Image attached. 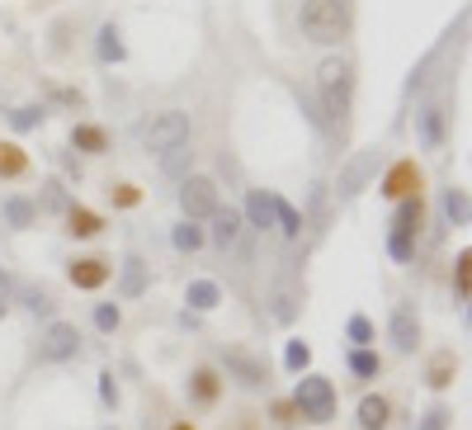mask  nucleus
I'll use <instances>...</instances> for the list:
<instances>
[{
  "instance_id": "1",
  "label": "nucleus",
  "mask_w": 472,
  "mask_h": 430,
  "mask_svg": "<svg viewBox=\"0 0 472 430\" xmlns=\"http://www.w3.org/2000/svg\"><path fill=\"white\" fill-rule=\"evenodd\" d=\"M316 95H322V128H345V109H350V62L326 58L316 66Z\"/></svg>"
},
{
  "instance_id": "2",
  "label": "nucleus",
  "mask_w": 472,
  "mask_h": 430,
  "mask_svg": "<svg viewBox=\"0 0 472 430\" xmlns=\"http://www.w3.org/2000/svg\"><path fill=\"white\" fill-rule=\"evenodd\" d=\"M298 24L312 43H336L345 34V24H350V10H345V0H302Z\"/></svg>"
},
{
  "instance_id": "3",
  "label": "nucleus",
  "mask_w": 472,
  "mask_h": 430,
  "mask_svg": "<svg viewBox=\"0 0 472 430\" xmlns=\"http://www.w3.org/2000/svg\"><path fill=\"white\" fill-rule=\"evenodd\" d=\"M293 407L308 416L312 426L336 421V388H331V379H322V373H302L298 388H293Z\"/></svg>"
},
{
  "instance_id": "4",
  "label": "nucleus",
  "mask_w": 472,
  "mask_h": 430,
  "mask_svg": "<svg viewBox=\"0 0 472 430\" xmlns=\"http://www.w3.org/2000/svg\"><path fill=\"white\" fill-rule=\"evenodd\" d=\"M142 147L165 157V151L175 147H189V114H179V109H165V114L151 119V128L142 133Z\"/></svg>"
},
{
  "instance_id": "5",
  "label": "nucleus",
  "mask_w": 472,
  "mask_h": 430,
  "mask_svg": "<svg viewBox=\"0 0 472 430\" xmlns=\"http://www.w3.org/2000/svg\"><path fill=\"white\" fill-rule=\"evenodd\" d=\"M179 208H185L189 223H199V218H213L217 213V185L208 175H185L179 180Z\"/></svg>"
},
{
  "instance_id": "6",
  "label": "nucleus",
  "mask_w": 472,
  "mask_h": 430,
  "mask_svg": "<svg viewBox=\"0 0 472 430\" xmlns=\"http://www.w3.org/2000/svg\"><path fill=\"white\" fill-rule=\"evenodd\" d=\"M378 147H364V151H354L350 161L340 165V180H336V189H340V199H359V194L369 189V180L378 175Z\"/></svg>"
},
{
  "instance_id": "7",
  "label": "nucleus",
  "mask_w": 472,
  "mask_h": 430,
  "mask_svg": "<svg viewBox=\"0 0 472 430\" xmlns=\"http://www.w3.org/2000/svg\"><path fill=\"white\" fill-rule=\"evenodd\" d=\"M80 355V331L72 322H52L38 341V359L43 365H62V359H76Z\"/></svg>"
},
{
  "instance_id": "8",
  "label": "nucleus",
  "mask_w": 472,
  "mask_h": 430,
  "mask_svg": "<svg viewBox=\"0 0 472 430\" xmlns=\"http://www.w3.org/2000/svg\"><path fill=\"white\" fill-rule=\"evenodd\" d=\"M387 331H392V345L401 355H411L415 345H421V317H415L411 303H397L392 308V322H387Z\"/></svg>"
},
{
  "instance_id": "9",
  "label": "nucleus",
  "mask_w": 472,
  "mask_h": 430,
  "mask_svg": "<svg viewBox=\"0 0 472 430\" xmlns=\"http://www.w3.org/2000/svg\"><path fill=\"white\" fill-rule=\"evenodd\" d=\"M208 237H213V246H222V251H232V246L241 242V213H236V208H217Z\"/></svg>"
},
{
  "instance_id": "10",
  "label": "nucleus",
  "mask_w": 472,
  "mask_h": 430,
  "mask_svg": "<svg viewBox=\"0 0 472 430\" xmlns=\"http://www.w3.org/2000/svg\"><path fill=\"white\" fill-rule=\"evenodd\" d=\"M246 223H251L255 232H270L274 227V194H265V189L246 194Z\"/></svg>"
},
{
  "instance_id": "11",
  "label": "nucleus",
  "mask_w": 472,
  "mask_h": 430,
  "mask_svg": "<svg viewBox=\"0 0 472 430\" xmlns=\"http://www.w3.org/2000/svg\"><path fill=\"white\" fill-rule=\"evenodd\" d=\"M421 194H407V199L397 203V213H392V237H415V227H421Z\"/></svg>"
},
{
  "instance_id": "12",
  "label": "nucleus",
  "mask_w": 472,
  "mask_h": 430,
  "mask_svg": "<svg viewBox=\"0 0 472 430\" xmlns=\"http://www.w3.org/2000/svg\"><path fill=\"white\" fill-rule=\"evenodd\" d=\"M227 369H232L246 388H260V383H265V365H260V359H251L246 350H227Z\"/></svg>"
},
{
  "instance_id": "13",
  "label": "nucleus",
  "mask_w": 472,
  "mask_h": 430,
  "mask_svg": "<svg viewBox=\"0 0 472 430\" xmlns=\"http://www.w3.org/2000/svg\"><path fill=\"white\" fill-rule=\"evenodd\" d=\"M415 128H421V147L425 151H435L444 142V114H439L435 104H425L421 114H415Z\"/></svg>"
},
{
  "instance_id": "14",
  "label": "nucleus",
  "mask_w": 472,
  "mask_h": 430,
  "mask_svg": "<svg viewBox=\"0 0 472 430\" xmlns=\"http://www.w3.org/2000/svg\"><path fill=\"white\" fill-rule=\"evenodd\" d=\"M185 303L194 312H213L217 303H222V288L213 284V280H194L189 288H185Z\"/></svg>"
},
{
  "instance_id": "15",
  "label": "nucleus",
  "mask_w": 472,
  "mask_h": 430,
  "mask_svg": "<svg viewBox=\"0 0 472 430\" xmlns=\"http://www.w3.org/2000/svg\"><path fill=\"white\" fill-rule=\"evenodd\" d=\"M72 284L76 288H100V284H109V265L104 260H72Z\"/></svg>"
},
{
  "instance_id": "16",
  "label": "nucleus",
  "mask_w": 472,
  "mask_h": 430,
  "mask_svg": "<svg viewBox=\"0 0 472 430\" xmlns=\"http://www.w3.org/2000/svg\"><path fill=\"white\" fill-rule=\"evenodd\" d=\"M100 227H104V218L100 213H90V208H66V232L72 237H100Z\"/></svg>"
},
{
  "instance_id": "17",
  "label": "nucleus",
  "mask_w": 472,
  "mask_h": 430,
  "mask_svg": "<svg viewBox=\"0 0 472 430\" xmlns=\"http://www.w3.org/2000/svg\"><path fill=\"white\" fill-rule=\"evenodd\" d=\"M364 430H383L387 421H392V407H387V397H364L359 402V416H354Z\"/></svg>"
},
{
  "instance_id": "18",
  "label": "nucleus",
  "mask_w": 472,
  "mask_h": 430,
  "mask_svg": "<svg viewBox=\"0 0 472 430\" xmlns=\"http://www.w3.org/2000/svg\"><path fill=\"white\" fill-rule=\"evenodd\" d=\"M72 147L100 157V151H109V137H104V128H95V123H76V128H72Z\"/></svg>"
},
{
  "instance_id": "19",
  "label": "nucleus",
  "mask_w": 472,
  "mask_h": 430,
  "mask_svg": "<svg viewBox=\"0 0 472 430\" xmlns=\"http://www.w3.org/2000/svg\"><path fill=\"white\" fill-rule=\"evenodd\" d=\"M274 227H279L284 237H302V213L288 199H279V194H274Z\"/></svg>"
},
{
  "instance_id": "20",
  "label": "nucleus",
  "mask_w": 472,
  "mask_h": 430,
  "mask_svg": "<svg viewBox=\"0 0 472 430\" xmlns=\"http://www.w3.org/2000/svg\"><path fill=\"white\" fill-rule=\"evenodd\" d=\"M189 165H194V151L189 147H175V151H165V157H161V175L165 180H185Z\"/></svg>"
},
{
  "instance_id": "21",
  "label": "nucleus",
  "mask_w": 472,
  "mask_h": 430,
  "mask_svg": "<svg viewBox=\"0 0 472 430\" xmlns=\"http://www.w3.org/2000/svg\"><path fill=\"white\" fill-rule=\"evenodd\" d=\"M444 218H449L453 227H468V194L458 189V185L444 189Z\"/></svg>"
},
{
  "instance_id": "22",
  "label": "nucleus",
  "mask_w": 472,
  "mask_h": 430,
  "mask_svg": "<svg viewBox=\"0 0 472 430\" xmlns=\"http://www.w3.org/2000/svg\"><path fill=\"white\" fill-rule=\"evenodd\" d=\"M123 58H128L123 34L114 29V24H104V29H100V62H123Z\"/></svg>"
},
{
  "instance_id": "23",
  "label": "nucleus",
  "mask_w": 472,
  "mask_h": 430,
  "mask_svg": "<svg viewBox=\"0 0 472 430\" xmlns=\"http://www.w3.org/2000/svg\"><path fill=\"white\" fill-rule=\"evenodd\" d=\"M142 288H147V265H142L137 256H128V260H123V294L137 298Z\"/></svg>"
},
{
  "instance_id": "24",
  "label": "nucleus",
  "mask_w": 472,
  "mask_h": 430,
  "mask_svg": "<svg viewBox=\"0 0 472 430\" xmlns=\"http://www.w3.org/2000/svg\"><path fill=\"white\" fill-rule=\"evenodd\" d=\"M453 373H458V359H453V350L435 355V365H430V388H449V383H453Z\"/></svg>"
},
{
  "instance_id": "25",
  "label": "nucleus",
  "mask_w": 472,
  "mask_h": 430,
  "mask_svg": "<svg viewBox=\"0 0 472 430\" xmlns=\"http://www.w3.org/2000/svg\"><path fill=\"white\" fill-rule=\"evenodd\" d=\"M189 393H194V402H217V373L213 369H199L189 379Z\"/></svg>"
},
{
  "instance_id": "26",
  "label": "nucleus",
  "mask_w": 472,
  "mask_h": 430,
  "mask_svg": "<svg viewBox=\"0 0 472 430\" xmlns=\"http://www.w3.org/2000/svg\"><path fill=\"white\" fill-rule=\"evenodd\" d=\"M29 171V157L15 142H0V175H24Z\"/></svg>"
},
{
  "instance_id": "27",
  "label": "nucleus",
  "mask_w": 472,
  "mask_h": 430,
  "mask_svg": "<svg viewBox=\"0 0 472 430\" xmlns=\"http://www.w3.org/2000/svg\"><path fill=\"white\" fill-rule=\"evenodd\" d=\"M171 242H175V251H199V246H203V227H194L185 218V223L171 232Z\"/></svg>"
},
{
  "instance_id": "28",
  "label": "nucleus",
  "mask_w": 472,
  "mask_h": 430,
  "mask_svg": "<svg viewBox=\"0 0 472 430\" xmlns=\"http://www.w3.org/2000/svg\"><path fill=\"white\" fill-rule=\"evenodd\" d=\"M378 369H383V359L373 350H354L350 355V373H354V379H378Z\"/></svg>"
},
{
  "instance_id": "29",
  "label": "nucleus",
  "mask_w": 472,
  "mask_h": 430,
  "mask_svg": "<svg viewBox=\"0 0 472 430\" xmlns=\"http://www.w3.org/2000/svg\"><path fill=\"white\" fill-rule=\"evenodd\" d=\"M43 119H48L43 104H24V109H15V114H10V128H15V133H29V128H38Z\"/></svg>"
},
{
  "instance_id": "30",
  "label": "nucleus",
  "mask_w": 472,
  "mask_h": 430,
  "mask_svg": "<svg viewBox=\"0 0 472 430\" xmlns=\"http://www.w3.org/2000/svg\"><path fill=\"white\" fill-rule=\"evenodd\" d=\"M5 218H10V227H29L34 223V203L15 194V199H5Z\"/></svg>"
},
{
  "instance_id": "31",
  "label": "nucleus",
  "mask_w": 472,
  "mask_h": 430,
  "mask_svg": "<svg viewBox=\"0 0 472 430\" xmlns=\"http://www.w3.org/2000/svg\"><path fill=\"white\" fill-rule=\"evenodd\" d=\"M284 365L293 369V373H302L312 365V345L308 341H288V350H284Z\"/></svg>"
},
{
  "instance_id": "32",
  "label": "nucleus",
  "mask_w": 472,
  "mask_h": 430,
  "mask_svg": "<svg viewBox=\"0 0 472 430\" xmlns=\"http://www.w3.org/2000/svg\"><path fill=\"white\" fill-rule=\"evenodd\" d=\"M350 341H354V350H369V341H373V322H369V317H350Z\"/></svg>"
},
{
  "instance_id": "33",
  "label": "nucleus",
  "mask_w": 472,
  "mask_h": 430,
  "mask_svg": "<svg viewBox=\"0 0 472 430\" xmlns=\"http://www.w3.org/2000/svg\"><path fill=\"white\" fill-rule=\"evenodd\" d=\"M24 308H29L34 317H48L52 312V298L43 294V288H24Z\"/></svg>"
},
{
  "instance_id": "34",
  "label": "nucleus",
  "mask_w": 472,
  "mask_h": 430,
  "mask_svg": "<svg viewBox=\"0 0 472 430\" xmlns=\"http://www.w3.org/2000/svg\"><path fill=\"white\" fill-rule=\"evenodd\" d=\"M118 322H123V312L114 308V303H100V308H95V326L100 331H118Z\"/></svg>"
},
{
  "instance_id": "35",
  "label": "nucleus",
  "mask_w": 472,
  "mask_h": 430,
  "mask_svg": "<svg viewBox=\"0 0 472 430\" xmlns=\"http://www.w3.org/2000/svg\"><path fill=\"white\" fill-rule=\"evenodd\" d=\"M43 208H48V213H62V208H66V194H62L57 180H48V185H43Z\"/></svg>"
},
{
  "instance_id": "36",
  "label": "nucleus",
  "mask_w": 472,
  "mask_h": 430,
  "mask_svg": "<svg viewBox=\"0 0 472 430\" xmlns=\"http://www.w3.org/2000/svg\"><path fill=\"white\" fill-rule=\"evenodd\" d=\"M421 430H449V407H430L421 416Z\"/></svg>"
},
{
  "instance_id": "37",
  "label": "nucleus",
  "mask_w": 472,
  "mask_h": 430,
  "mask_svg": "<svg viewBox=\"0 0 472 430\" xmlns=\"http://www.w3.org/2000/svg\"><path fill=\"white\" fill-rule=\"evenodd\" d=\"M293 312H298L293 294H279V298H274V322H293Z\"/></svg>"
},
{
  "instance_id": "38",
  "label": "nucleus",
  "mask_w": 472,
  "mask_h": 430,
  "mask_svg": "<svg viewBox=\"0 0 472 430\" xmlns=\"http://www.w3.org/2000/svg\"><path fill=\"white\" fill-rule=\"evenodd\" d=\"M407 180H411V165H397V175L387 180V194H392V199H401V194H407Z\"/></svg>"
},
{
  "instance_id": "39",
  "label": "nucleus",
  "mask_w": 472,
  "mask_h": 430,
  "mask_svg": "<svg viewBox=\"0 0 472 430\" xmlns=\"http://www.w3.org/2000/svg\"><path fill=\"white\" fill-rule=\"evenodd\" d=\"M100 397H104V407H118V383H114V373H100Z\"/></svg>"
},
{
  "instance_id": "40",
  "label": "nucleus",
  "mask_w": 472,
  "mask_h": 430,
  "mask_svg": "<svg viewBox=\"0 0 472 430\" xmlns=\"http://www.w3.org/2000/svg\"><path fill=\"white\" fill-rule=\"evenodd\" d=\"M109 194H114V203H118V208H133L137 199H142V194H137L133 185H118V189H109Z\"/></svg>"
},
{
  "instance_id": "41",
  "label": "nucleus",
  "mask_w": 472,
  "mask_h": 430,
  "mask_svg": "<svg viewBox=\"0 0 472 430\" xmlns=\"http://www.w3.org/2000/svg\"><path fill=\"white\" fill-rule=\"evenodd\" d=\"M468 265H472V256L463 251V256H458V294H463V298H468Z\"/></svg>"
},
{
  "instance_id": "42",
  "label": "nucleus",
  "mask_w": 472,
  "mask_h": 430,
  "mask_svg": "<svg viewBox=\"0 0 472 430\" xmlns=\"http://www.w3.org/2000/svg\"><path fill=\"white\" fill-rule=\"evenodd\" d=\"M10 294V274H5V265H0V298Z\"/></svg>"
},
{
  "instance_id": "43",
  "label": "nucleus",
  "mask_w": 472,
  "mask_h": 430,
  "mask_svg": "<svg viewBox=\"0 0 472 430\" xmlns=\"http://www.w3.org/2000/svg\"><path fill=\"white\" fill-rule=\"evenodd\" d=\"M175 430H194V426H189V421H179V426H175Z\"/></svg>"
},
{
  "instance_id": "44",
  "label": "nucleus",
  "mask_w": 472,
  "mask_h": 430,
  "mask_svg": "<svg viewBox=\"0 0 472 430\" xmlns=\"http://www.w3.org/2000/svg\"><path fill=\"white\" fill-rule=\"evenodd\" d=\"M0 317H5V298H0Z\"/></svg>"
},
{
  "instance_id": "45",
  "label": "nucleus",
  "mask_w": 472,
  "mask_h": 430,
  "mask_svg": "<svg viewBox=\"0 0 472 430\" xmlns=\"http://www.w3.org/2000/svg\"><path fill=\"white\" fill-rule=\"evenodd\" d=\"M109 430H114V426H109Z\"/></svg>"
}]
</instances>
